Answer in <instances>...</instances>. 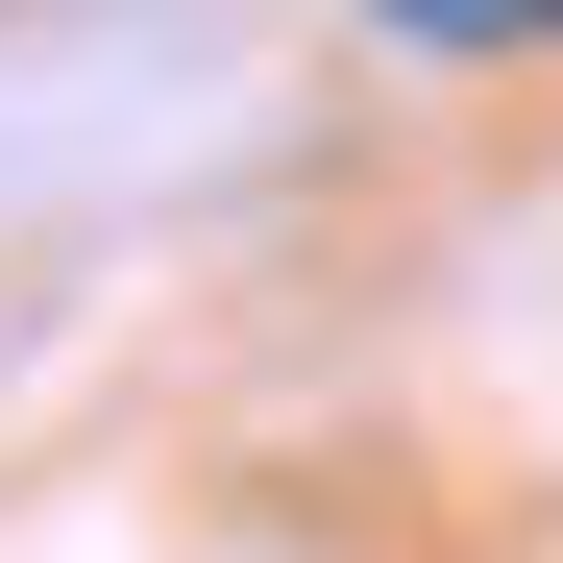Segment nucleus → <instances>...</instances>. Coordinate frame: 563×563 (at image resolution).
Listing matches in <instances>:
<instances>
[{
    "label": "nucleus",
    "mask_w": 563,
    "mask_h": 563,
    "mask_svg": "<svg viewBox=\"0 0 563 563\" xmlns=\"http://www.w3.org/2000/svg\"><path fill=\"white\" fill-rule=\"evenodd\" d=\"M367 25H417V49H539V0H367Z\"/></svg>",
    "instance_id": "1"
},
{
    "label": "nucleus",
    "mask_w": 563,
    "mask_h": 563,
    "mask_svg": "<svg viewBox=\"0 0 563 563\" xmlns=\"http://www.w3.org/2000/svg\"><path fill=\"white\" fill-rule=\"evenodd\" d=\"M539 49H563V0H539Z\"/></svg>",
    "instance_id": "2"
}]
</instances>
